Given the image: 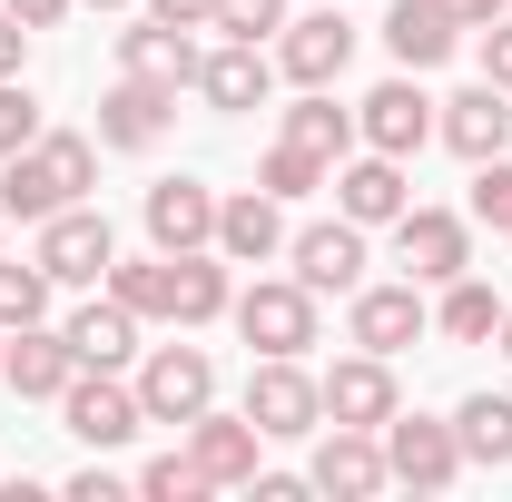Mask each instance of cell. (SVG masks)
Instances as JSON below:
<instances>
[{
    "mask_svg": "<svg viewBox=\"0 0 512 502\" xmlns=\"http://www.w3.org/2000/svg\"><path fill=\"white\" fill-rule=\"evenodd\" d=\"M89 188H99V138H79V128H40L20 158H0V207H10L20 227L79 207Z\"/></svg>",
    "mask_w": 512,
    "mask_h": 502,
    "instance_id": "1",
    "label": "cell"
},
{
    "mask_svg": "<svg viewBox=\"0 0 512 502\" xmlns=\"http://www.w3.org/2000/svg\"><path fill=\"white\" fill-rule=\"evenodd\" d=\"M227 315H237L247 355H306L316 345V286H296V276H256Z\"/></svg>",
    "mask_w": 512,
    "mask_h": 502,
    "instance_id": "2",
    "label": "cell"
},
{
    "mask_svg": "<svg viewBox=\"0 0 512 502\" xmlns=\"http://www.w3.org/2000/svg\"><path fill=\"white\" fill-rule=\"evenodd\" d=\"M247 424L266 443H296V434H316L325 424V384L296 365V355H256V375H247Z\"/></svg>",
    "mask_w": 512,
    "mask_h": 502,
    "instance_id": "3",
    "label": "cell"
},
{
    "mask_svg": "<svg viewBox=\"0 0 512 502\" xmlns=\"http://www.w3.org/2000/svg\"><path fill=\"white\" fill-rule=\"evenodd\" d=\"M384 473L404 483V493H453L463 483V443H453V424H434V414H384Z\"/></svg>",
    "mask_w": 512,
    "mask_h": 502,
    "instance_id": "4",
    "label": "cell"
},
{
    "mask_svg": "<svg viewBox=\"0 0 512 502\" xmlns=\"http://www.w3.org/2000/svg\"><path fill=\"white\" fill-rule=\"evenodd\" d=\"M40 266H50V286H109V266H119V237H109V217L79 197L60 217H40Z\"/></svg>",
    "mask_w": 512,
    "mask_h": 502,
    "instance_id": "5",
    "label": "cell"
},
{
    "mask_svg": "<svg viewBox=\"0 0 512 502\" xmlns=\"http://www.w3.org/2000/svg\"><path fill=\"white\" fill-rule=\"evenodd\" d=\"M60 424L89 443V453H119V443L148 424V404H138V384H119L109 365H79V375H69V394H60Z\"/></svg>",
    "mask_w": 512,
    "mask_h": 502,
    "instance_id": "6",
    "label": "cell"
},
{
    "mask_svg": "<svg viewBox=\"0 0 512 502\" xmlns=\"http://www.w3.org/2000/svg\"><path fill=\"white\" fill-rule=\"evenodd\" d=\"M355 60V30H345V0H316L306 20H286L276 30V69L296 79V89H335Z\"/></svg>",
    "mask_w": 512,
    "mask_h": 502,
    "instance_id": "7",
    "label": "cell"
},
{
    "mask_svg": "<svg viewBox=\"0 0 512 502\" xmlns=\"http://www.w3.org/2000/svg\"><path fill=\"white\" fill-rule=\"evenodd\" d=\"M306 483L335 502H375L394 473H384V434H365V424H316V463H306Z\"/></svg>",
    "mask_w": 512,
    "mask_h": 502,
    "instance_id": "8",
    "label": "cell"
},
{
    "mask_svg": "<svg viewBox=\"0 0 512 502\" xmlns=\"http://www.w3.org/2000/svg\"><path fill=\"white\" fill-rule=\"evenodd\" d=\"M394 256H404L414 286H444V276L473 266V217H453V207H404V217H394Z\"/></svg>",
    "mask_w": 512,
    "mask_h": 502,
    "instance_id": "9",
    "label": "cell"
},
{
    "mask_svg": "<svg viewBox=\"0 0 512 502\" xmlns=\"http://www.w3.org/2000/svg\"><path fill=\"white\" fill-rule=\"evenodd\" d=\"M138 404H148V424H188L217 404V365L197 355V345H158L148 365H138Z\"/></svg>",
    "mask_w": 512,
    "mask_h": 502,
    "instance_id": "10",
    "label": "cell"
},
{
    "mask_svg": "<svg viewBox=\"0 0 512 502\" xmlns=\"http://www.w3.org/2000/svg\"><path fill=\"white\" fill-rule=\"evenodd\" d=\"M424 325H434V306H424L414 276H394V286H355V306H345V335H355L365 355H404Z\"/></svg>",
    "mask_w": 512,
    "mask_h": 502,
    "instance_id": "11",
    "label": "cell"
},
{
    "mask_svg": "<svg viewBox=\"0 0 512 502\" xmlns=\"http://www.w3.org/2000/svg\"><path fill=\"white\" fill-rule=\"evenodd\" d=\"M0 375L20 384V404H60L69 375H79V355H69V335L40 315V325H10V345H0Z\"/></svg>",
    "mask_w": 512,
    "mask_h": 502,
    "instance_id": "12",
    "label": "cell"
},
{
    "mask_svg": "<svg viewBox=\"0 0 512 502\" xmlns=\"http://www.w3.org/2000/svg\"><path fill=\"white\" fill-rule=\"evenodd\" d=\"M355 138H365V148H384V158H414V148L434 138V99L414 89V69H404V79H384V89H365Z\"/></svg>",
    "mask_w": 512,
    "mask_h": 502,
    "instance_id": "13",
    "label": "cell"
},
{
    "mask_svg": "<svg viewBox=\"0 0 512 502\" xmlns=\"http://www.w3.org/2000/svg\"><path fill=\"white\" fill-rule=\"evenodd\" d=\"M266 89H276V60H266V40H217V50H197V99L207 109H266Z\"/></svg>",
    "mask_w": 512,
    "mask_h": 502,
    "instance_id": "14",
    "label": "cell"
},
{
    "mask_svg": "<svg viewBox=\"0 0 512 502\" xmlns=\"http://www.w3.org/2000/svg\"><path fill=\"white\" fill-rule=\"evenodd\" d=\"M286 256H296V286H316V296H355L365 286V227L355 217H325L306 237H286Z\"/></svg>",
    "mask_w": 512,
    "mask_h": 502,
    "instance_id": "15",
    "label": "cell"
},
{
    "mask_svg": "<svg viewBox=\"0 0 512 502\" xmlns=\"http://www.w3.org/2000/svg\"><path fill=\"white\" fill-rule=\"evenodd\" d=\"M414 207V188H404V158H384V148H365V158H335V217H355V227H394Z\"/></svg>",
    "mask_w": 512,
    "mask_h": 502,
    "instance_id": "16",
    "label": "cell"
},
{
    "mask_svg": "<svg viewBox=\"0 0 512 502\" xmlns=\"http://www.w3.org/2000/svg\"><path fill=\"white\" fill-rule=\"evenodd\" d=\"M316 384H325V424H365V434H384V414L404 404V394H394V355H365V345H355L335 375H316Z\"/></svg>",
    "mask_w": 512,
    "mask_h": 502,
    "instance_id": "17",
    "label": "cell"
},
{
    "mask_svg": "<svg viewBox=\"0 0 512 502\" xmlns=\"http://www.w3.org/2000/svg\"><path fill=\"white\" fill-rule=\"evenodd\" d=\"M178 434H188L197 473H207L217 493H247V483H256V443H266V434H256L247 414H217V404H207V414H188Z\"/></svg>",
    "mask_w": 512,
    "mask_h": 502,
    "instance_id": "18",
    "label": "cell"
},
{
    "mask_svg": "<svg viewBox=\"0 0 512 502\" xmlns=\"http://www.w3.org/2000/svg\"><path fill=\"white\" fill-rule=\"evenodd\" d=\"M434 138L453 158H503L512 148V89H463V99H434Z\"/></svg>",
    "mask_w": 512,
    "mask_h": 502,
    "instance_id": "19",
    "label": "cell"
},
{
    "mask_svg": "<svg viewBox=\"0 0 512 502\" xmlns=\"http://www.w3.org/2000/svg\"><path fill=\"white\" fill-rule=\"evenodd\" d=\"M168 119H178V89H158V79H128L119 69V89L99 99V148H158L168 138Z\"/></svg>",
    "mask_w": 512,
    "mask_h": 502,
    "instance_id": "20",
    "label": "cell"
},
{
    "mask_svg": "<svg viewBox=\"0 0 512 502\" xmlns=\"http://www.w3.org/2000/svg\"><path fill=\"white\" fill-rule=\"evenodd\" d=\"M148 237H158V256L217 247V188H197V178H158V188H148Z\"/></svg>",
    "mask_w": 512,
    "mask_h": 502,
    "instance_id": "21",
    "label": "cell"
},
{
    "mask_svg": "<svg viewBox=\"0 0 512 502\" xmlns=\"http://www.w3.org/2000/svg\"><path fill=\"white\" fill-rule=\"evenodd\" d=\"M384 50H394V69H444L463 50V20L444 0H394L384 10Z\"/></svg>",
    "mask_w": 512,
    "mask_h": 502,
    "instance_id": "22",
    "label": "cell"
},
{
    "mask_svg": "<svg viewBox=\"0 0 512 502\" xmlns=\"http://www.w3.org/2000/svg\"><path fill=\"white\" fill-rule=\"evenodd\" d=\"M217 256H227V266H266V256H286V217H276V197H266V188L217 197Z\"/></svg>",
    "mask_w": 512,
    "mask_h": 502,
    "instance_id": "23",
    "label": "cell"
},
{
    "mask_svg": "<svg viewBox=\"0 0 512 502\" xmlns=\"http://www.w3.org/2000/svg\"><path fill=\"white\" fill-rule=\"evenodd\" d=\"M119 69L128 79H158V89H197V30L138 20V30H119Z\"/></svg>",
    "mask_w": 512,
    "mask_h": 502,
    "instance_id": "24",
    "label": "cell"
},
{
    "mask_svg": "<svg viewBox=\"0 0 512 502\" xmlns=\"http://www.w3.org/2000/svg\"><path fill=\"white\" fill-rule=\"evenodd\" d=\"M60 335H69V355H79V365H109V375L138 355V315H128L119 296H89V306L69 315Z\"/></svg>",
    "mask_w": 512,
    "mask_h": 502,
    "instance_id": "25",
    "label": "cell"
},
{
    "mask_svg": "<svg viewBox=\"0 0 512 502\" xmlns=\"http://www.w3.org/2000/svg\"><path fill=\"white\" fill-rule=\"evenodd\" d=\"M434 335H453V345H493L503 335V296L463 266V276H444V306H434Z\"/></svg>",
    "mask_w": 512,
    "mask_h": 502,
    "instance_id": "26",
    "label": "cell"
},
{
    "mask_svg": "<svg viewBox=\"0 0 512 502\" xmlns=\"http://www.w3.org/2000/svg\"><path fill=\"white\" fill-rule=\"evenodd\" d=\"M453 443H463V463H512V394H463L453 404Z\"/></svg>",
    "mask_w": 512,
    "mask_h": 502,
    "instance_id": "27",
    "label": "cell"
},
{
    "mask_svg": "<svg viewBox=\"0 0 512 502\" xmlns=\"http://www.w3.org/2000/svg\"><path fill=\"white\" fill-rule=\"evenodd\" d=\"M286 138H296V148H316L325 168H335V158H345V148H355V109H335V99H325V89H306V99H296V109H286Z\"/></svg>",
    "mask_w": 512,
    "mask_h": 502,
    "instance_id": "28",
    "label": "cell"
},
{
    "mask_svg": "<svg viewBox=\"0 0 512 502\" xmlns=\"http://www.w3.org/2000/svg\"><path fill=\"white\" fill-rule=\"evenodd\" d=\"M256 188H266L276 207H286V197H316V188H335V168H325L316 148H296V138H276V148H266V168H256Z\"/></svg>",
    "mask_w": 512,
    "mask_h": 502,
    "instance_id": "29",
    "label": "cell"
},
{
    "mask_svg": "<svg viewBox=\"0 0 512 502\" xmlns=\"http://www.w3.org/2000/svg\"><path fill=\"white\" fill-rule=\"evenodd\" d=\"M50 315V266L40 256H0V325H40Z\"/></svg>",
    "mask_w": 512,
    "mask_h": 502,
    "instance_id": "30",
    "label": "cell"
},
{
    "mask_svg": "<svg viewBox=\"0 0 512 502\" xmlns=\"http://www.w3.org/2000/svg\"><path fill=\"white\" fill-rule=\"evenodd\" d=\"M109 296H119L138 325L148 315H168V256H138V266H109Z\"/></svg>",
    "mask_w": 512,
    "mask_h": 502,
    "instance_id": "31",
    "label": "cell"
},
{
    "mask_svg": "<svg viewBox=\"0 0 512 502\" xmlns=\"http://www.w3.org/2000/svg\"><path fill=\"white\" fill-rule=\"evenodd\" d=\"M138 493H148V502H197V493H217V483L197 473V453L178 443V453H158V463L138 473Z\"/></svg>",
    "mask_w": 512,
    "mask_h": 502,
    "instance_id": "32",
    "label": "cell"
},
{
    "mask_svg": "<svg viewBox=\"0 0 512 502\" xmlns=\"http://www.w3.org/2000/svg\"><path fill=\"white\" fill-rule=\"evenodd\" d=\"M473 227H512V158H473Z\"/></svg>",
    "mask_w": 512,
    "mask_h": 502,
    "instance_id": "33",
    "label": "cell"
},
{
    "mask_svg": "<svg viewBox=\"0 0 512 502\" xmlns=\"http://www.w3.org/2000/svg\"><path fill=\"white\" fill-rule=\"evenodd\" d=\"M207 30H227V40H266V30H286V0H217Z\"/></svg>",
    "mask_w": 512,
    "mask_h": 502,
    "instance_id": "34",
    "label": "cell"
},
{
    "mask_svg": "<svg viewBox=\"0 0 512 502\" xmlns=\"http://www.w3.org/2000/svg\"><path fill=\"white\" fill-rule=\"evenodd\" d=\"M30 138H40V99H30L20 79H0V158H20Z\"/></svg>",
    "mask_w": 512,
    "mask_h": 502,
    "instance_id": "35",
    "label": "cell"
},
{
    "mask_svg": "<svg viewBox=\"0 0 512 502\" xmlns=\"http://www.w3.org/2000/svg\"><path fill=\"white\" fill-rule=\"evenodd\" d=\"M483 79L512 89V20H483Z\"/></svg>",
    "mask_w": 512,
    "mask_h": 502,
    "instance_id": "36",
    "label": "cell"
},
{
    "mask_svg": "<svg viewBox=\"0 0 512 502\" xmlns=\"http://www.w3.org/2000/svg\"><path fill=\"white\" fill-rule=\"evenodd\" d=\"M148 20H168V30H207L217 0H148Z\"/></svg>",
    "mask_w": 512,
    "mask_h": 502,
    "instance_id": "37",
    "label": "cell"
},
{
    "mask_svg": "<svg viewBox=\"0 0 512 502\" xmlns=\"http://www.w3.org/2000/svg\"><path fill=\"white\" fill-rule=\"evenodd\" d=\"M0 10H10L20 30H60V20H69V0H0Z\"/></svg>",
    "mask_w": 512,
    "mask_h": 502,
    "instance_id": "38",
    "label": "cell"
},
{
    "mask_svg": "<svg viewBox=\"0 0 512 502\" xmlns=\"http://www.w3.org/2000/svg\"><path fill=\"white\" fill-rule=\"evenodd\" d=\"M119 493H128V483H119V473H109V463H89V473L69 483V502H119Z\"/></svg>",
    "mask_w": 512,
    "mask_h": 502,
    "instance_id": "39",
    "label": "cell"
},
{
    "mask_svg": "<svg viewBox=\"0 0 512 502\" xmlns=\"http://www.w3.org/2000/svg\"><path fill=\"white\" fill-rule=\"evenodd\" d=\"M247 493H256V502H306V493H316V483H296V473H256Z\"/></svg>",
    "mask_w": 512,
    "mask_h": 502,
    "instance_id": "40",
    "label": "cell"
},
{
    "mask_svg": "<svg viewBox=\"0 0 512 502\" xmlns=\"http://www.w3.org/2000/svg\"><path fill=\"white\" fill-rule=\"evenodd\" d=\"M20 50H30V30H20V20L0 10V79H20Z\"/></svg>",
    "mask_w": 512,
    "mask_h": 502,
    "instance_id": "41",
    "label": "cell"
},
{
    "mask_svg": "<svg viewBox=\"0 0 512 502\" xmlns=\"http://www.w3.org/2000/svg\"><path fill=\"white\" fill-rule=\"evenodd\" d=\"M444 10H453V20H463V30H483V20H503L512 0H444Z\"/></svg>",
    "mask_w": 512,
    "mask_h": 502,
    "instance_id": "42",
    "label": "cell"
},
{
    "mask_svg": "<svg viewBox=\"0 0 512 502\" xmlns=\"http://www.w3.org/2000/svg\"><path fill=\"white\" fill-rule=\"evenodd\" d=\"M493 345H503V355H512V306H503V335H493Z\"/></svg>",
    "mask_w": 512,
    "mask_h": 502,
    "instance_id": "43",
    "label": "cell"
},
{
    "mask_svg": "<svg viewBox=\"0 0 512 502\" xmlns=\"http://www.w3.org/2000/svg\"><path fill=\"white\" fill-rule=\"evenodd\" d=\"M0 237H10V207H0Z\"/></svg>",
    "mask_w": 512,
    "mask_h": 502,
    "instance_id": "44",
    "label": "cell"
},
{
    "mask_svg": "<svg viewBox=\"0 0 512 502\" xmlns=\"http://www.w3.org/2000/svg\"><path fill=\"white\" fill-rule=\"evenodd\" d=\"M99 10H128V0H99Z\"/></svg>",
    "mask_w": 512,
    "mask_h": 502,
    "instance_id": "45",
    "label": "cell"
},
{
    "mask_svg": "<svg viewBox=\"0 0 512 502\" xmlns=\"http://www.w3.org/2000/svg\"><path fill=\"white\" fill-rule=\"evenodd\" d=\"M0 345H10V325H0Z\"/></svg>",
    "mask_w": 512,
    "mask_h": 502,
    "instance_id": "46",
    "label": "cell"
},
{
    "mask_svg": "<svg viewBox=\"0 0 512 502\" xmlns=\"http://www.w3.org/2000/svg\"><path fill=\"white\" fill-rule=\"evenodd\" d=\"M503 237H512V227H503Z\"/></svg>",
    "mask_w": 512,
    "mask_h": 502,
    "instance_id": "47",
    "label": "cell"
}]
</instances>
